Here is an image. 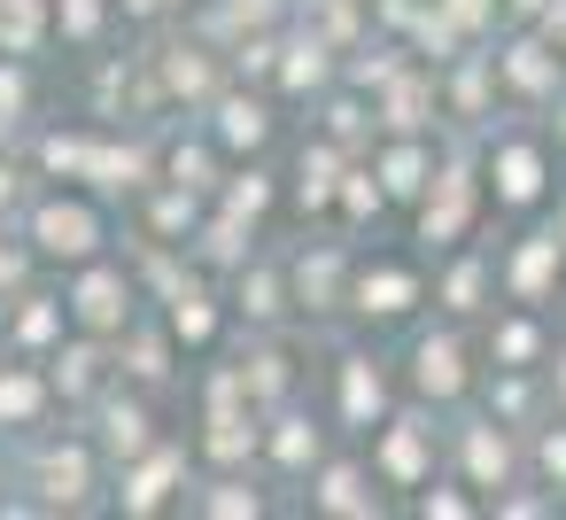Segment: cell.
I'll return each instance as SVG.
<instances>
[{"label":"cell","instance_id":"1","mask_svg":"<svg viewBox=\"0 0 566 520\" xmlns=\"http://www.w3.org/2000/svg\"><path fill=\"white\" fill-rule=\"evenodd\" d=\"M32 241L48 249V257H94L102 249V218L86 210V202H40V218H32Z\"/></svg>","mask_w":566,"mask_h":520},{"label":"cell","instance_id":"2","mask_svg":"<svg viewBox=\"0 0 566 520\" xmlns=\"http://www.w3.org/2000/svg\"><path fill=\"white\" fill-rule=\"evenodd\" d=\"M465 210H473V171H465V164H450V171L434 179V202H427V218H419V241H427V249L458 241Z\"/></svg>","mask_w":566,"mask_h":520},{"label":"cell","instance_id":"3","mask_svg":"<svg viewBox=\"0 0 566 520\" xmlns=\"http://www.w3.org/2000/svg\"><path fill=\"white\" fill-rule=\"evenodd\" d=\"M71 311H78V326L117 334V326L133 319V288H125V272H86V280H78V295H71Z\"/></svg>","mask_w":566,"mask_h":520},{"label":"cell","instance_id":"4","mask_svg":"<svg viewBox=\"0 0 566 520\" xmlns=\"http://www.w3.org/2000/svg\"><path fill=\"white\" fill-rule=\"evenodd\" d=\"M411 303H419V280L396 272V264H380V272L357 280V311H365V319H403Z\"/></svg>","mask_w":566,"mask_h":520},{"label":"cell","instance_id":"5","mask_svg":"<svg viewBox=\"0 0 566 520\" xmlns=\"http://www.w3.org/2000/svg\"><path fill=\"white\" fill-rule=\"evenodd\" d=\"M311 497H318V512H342V520H373V512H380V497L365 489V474H357V466H326Z\"/></svg>","mask_w":566,"mask_h":520},{"label":"cell","instance_id":"6","mask_svg":"<svg viewBox=\"0 0 566 520\" xmlns=\"http://www.w3.org/2000/svg\"><path fill=\"white\" fill-rule=\"evenodd\" d=\"M496 71H504V86H520V94H551V86H558V63H551L543 40H512V48L496 55Z\"/></svg>","mask_w":566,"mask_h":520},{"label":"cell","instance_id":"7","mask_svg":"<svg viewBox=\"0 0 566 520\" xmlns=\"http://www.w3.org/2000/svg\"><path fill=\"white\" fill-rule=\"evenodd\" d=\"M496 195H504L512 210L543 195V156H535L527 141H504V148H496Z\"/></svg>","mask_w":566,"mask_h":520},{"label":"cell","instance_id":"8","mask_svg":"<svg viewBox=\"0 0 566 520\" xmlns=\"http://www.w3.org/2000/svg\"><path fill=\"white\" fill-rule=\"evenodd\" d=\"M187 474V458L179 450H156V458H140L133 466V481H125V512H156L164 497H171V481Z\"/></svg>","mask_w":566,"mask_h":520},{"label":"cell","instance_id":"9","mask_svg":"<svg viewBox=\"0 0 566 520\" xmlns=\"http://www.w3.org/2000/svg\"><path fill=\"white\" fill-rule=\"evenodd\" d=\"M551 280H558V233H543V241H527V249L512 257V295H520V303H543Z\"/></svg>","mask_w":566,"mask_h":520},{"label":"cell","instance_id":"10","mask_svg":"<svg viewBox=\"0 0 566 520\" xmlns=\"http://www.w3.org/2000/svg\"><path fill=\"white\" fill-rule=\"evenodd\" d=\"M427 466H434V458H427V435H419L411 419H396V427L380 435V474H388V481H427Z\"/></svg>","mask_w":566,"mask_h":520},{"label":"cell","instance_id":"11","mask_svg":"<svg viewBox=\"0 0 566 520\" xmlns=\"http://www.w3.org/2000/svg\"><path fill=\"white\" fill-rule=\"evenodd\" d=\"M419 388H427V396H458V388H465V350H458L450 334H442V342H434V334L419 342Z\"/></svg>","mask_w":566,"mask_h":520},{"label":"cell","instance_id":"12","mask_svg":"<svg viewBox=\"0 0 566 520\" xmlns=\"http://www.w3.org/2000/svg\"><path fill=\"white\" fill-rule=\"evenodd\" d=\"M86 481H94V466H86V450H78V443L48 450V466H40V489H48V505H78V497H86Z\"/></svg>","mask_w":566,"mask_h":520},{"label":"cell","instance_id":"13","mask_svg":"<svg viewBox=\"0 0 566 520\" xmlns=\"http://www.w3.org/2000/svg\"><path fill=\"white\" fill-rule=\"evenodd\" d=\"M380 404H388V388H380L373 357H349V365H342V412H349L357 427H373V419H380Z\"/></svg>","mask_w":566,"mask_h":520},{"label":"cell","instance_id":"14","mask_svg":"<svg viewBox=\"0 0 566 520\" xmlns=\"http://www.w3.org/2000/svg\"><path fill=\"white\" fill-rule=\"evenodd\" d=\"M40 24H48V0H0V48L9 55H32Z\"/></svg>","mask_w":566,"mask_h":520},{"label":"cell","instance_id":"15","mask_svg":"<svg viewBox=\"0 0 566 520\" xmlns=\"http://www.w3.org/2000/svg\"><path fill=\"white\" fill-rule=\"evenodd\" d=\"M465 466H473L481 489H496V481L512 474V443H504L496 427H473V435H465Z\"/></svg>","mask_w":566,"mask_h":520},{"label":"cell","instance_id":"16","mask_svg":"<svg viewBox=\"0 0 566 520\" xmlns=\"http://www.w3.org/2000/svg\"><path fill=\"white\" fill-rule=\"evenodd\" d=\"M48 412V388L32 373H0V427H32Z\"/></svg>","mask_w":566,"mask_h":520},{"label":"cell","instance_id":"17","mask_svg":"<svg viewBox=\"0 0 566 520\" xmlns=\"http://www.w3.org/2000/svg\"><path fill=\"white\" fill-rule=\"evenodd\" d=\"M373 179H380V195H419V187H427V148H411V141L388 148Z\"/></svg>","mask_w":566,"mask_h":520},{"label":"cell","instance_id":"18","mask_svg":"<svg viewBox=\"0 0 566 520\" xmlns=\"http://www.w3.org/2000/svg\"><path fill=\"white\" fill-rule=\"evenodd\" d=\"M264 133H272V117H264L256 102H226V110H218V141H226V148H264Z\"/></svg>","mask_w":566,"mask_h":520},{"label":"cell","instance_id":"19","mask_svg":"<svg viewBox=\"0 0 566 520\" xmlns=\"http://www.w3.org/2000/svg\"><path fill=\"white\" fill-rule=\"evenodd\" d=\"M171 334H187V342H210V334H218V311H210V295H195V288H171Z\"/></svg>","mask_w":566,"mask_h":520},{"label":"cell","instance_id":"20","mask_svg":"<svg viewBox=\"0 0 566 520\" xmlns=\"http://www.w3.org/2000/svg\"><path fill=\"white\" fill-rule=\"evenodd\" d=\"M535 350H543L535 319H504V326H496V365H504V373H527V365H535Z\"/></svg>","mask_w":566,"mask_h":520},{"label":"cell","instance_id":"21","mask_svg":"<svg viewBox=\"0 0 566 520\" xmlns=\"http://www.w3.org/2000/svg\"><path fill=\"white\" fill-rule=\"evenodd\" d=\"M78 171H94L102 187H140V171H148V164H140L133 148H86V164H78Z\"/></svg>","mask_w":566,"mask_h":520},{"label":"cell","instance_id":"22","mask_svg":"<svg viewBox=\"0 0 566 520\" xmlns=\"http://www.w3.org/2000/svg\"><path fill=\"white\" fill-rule=\"evenodd\" d=\"M109 450L117 458H140L148 450V412L140 404H109Z\"/></svg>","mask_w":566,"mask_h":520},{"label":"cell","instance_id":"23","mask_svg":"<svg viewBox=\"0 0 566 520\" xmlns=\"http://www.w3.org/2000/svg\"><path fill=\"white\" fill-rule=\"evenodd\" d=\"M380 125H396V133H419V125H427V86H419V79H403V86L388 94Z\"/></svg>","mask_w":566,"mask_h":520},{"label":"cell","instance_id":"24","mask_svg":"<svg viewBox=\"0 0 566 520\" xmlns=\"http://www.w3.org/2000/svg\"><path fill=\"white\" fill-rule=\"evenodd\" d=\"M233 381H241V396H249V388H256V396H280V388H287V357H280V350H256Z\"/></svg>","mask_w":566,"mask_h":520},{"label":"cell","instance_id":"25","mask_svg":"<svg viewBox=\"0 0 566 520\" xmlns=\"http://www.w3.org/2000/svg\"><path fill=\"white\" fill-rule=\"evenodd\" d=\"M272 458H280V466H311V458H318V427H311V419H280Z\"/></svg>","mask_w":566,"mask_h":520},{"label":"cell","instance_id":"26","mask_svg":"<svg viewBox=\"0 0 566 520\" xmlns=\"http://www.w3.org/2000/svg\"><path fill=\"white\" fill-rule=\"evenodd\" d=\"M280 79H287L295 94H311V86L326 79V48H318V40H303V48H287V63H280Z\"/></svg>","mask_w":566,"mask_h":520},{"label":"cell","instance_id":"27","mask_svg":"<svg viewBox=\"0 0 566 520\" xmlns=\"http://www.w3.org/2000/svg\"><path fill=\"white\" fill-rule=\"evenodd\" d=\"M164 79H171V94H210V63L195 55V48H171V63H164Z\"/></svg>","mask_w":566,"mask_h":520},{"label":"cell","instance_id":"28","mask_svg":"<svg viewBox=\"0 0 566 520\" xmlns=\"http://www.w3.org/2000/svg\"><path fill=\"white\" fill-rule=\"evenodd\" d=\"M334 179H342L334 148H311V156H303V202H311V210H318V202H334Z\"/></svg>","mask_w":566,"mask_h":520},{"label":"cell","instance_id":"29","mask_svg":"<svg viewBox=\"0 0 566 520\" xmlns=\"http://www.w3.org/2000/svg\"><path fill=\"white\" fill-rule=\"evenodd\" d=\"M295 288H303V303H311V311H326V303H334V288H342V264H334V257H311V264L295 272Z\"/></svg>","mask_w":566,"mask_h":520},{"label":"cell","instance_id":"30","mask_svg":"<svg viewBox=\"0 0 566 520\" xmlns=\"http://www.w3.org/2000/svg\"><path fill=\"white\" fill-rule=\"evenodd\" d=\"M334 195H342V210H349V218H373V210H380L373 171H342V179H334Z\"/></svg>","mask_w":566,"mask_h":520},{"label":"cell","instance_id":"31","mask_svg":"<svg viewBox=\"0 0 566 520\" xmlns=\"http://www.w3.org/2000/svg\"><path fill=\"white\" fill-rule=\"evenodd\" d=\"M241 311H249V319H272V311H280V280H272L264 264L241 272Z\"/></svg>","mask_w":566,"mask_h":520},{"label":"cell","instance_id":"32","mask_svg":"<svg viewBox=\"0 0 566 520\" xmlns=\"http://www.w3.org/2000/svg\"><path fill=\"white\" fill-rule=\"evenodd\" d=\"M55 365H63V373H55V381H63V396H86V388H94L102 350H71V357H55Z\"/></svg>","mask_w":566,"mask_h":520},{"label":"cell","instance_id":"33","mask_svg":"<svg viewBox=\"0 0 566 520\" xmlns=\"http://www.w3.org/2000/svg\"><path fill=\"white\" fill-rule=\"evenodd\" d=\"M63 32L71 40H94L102 32V0H63Z\"/></svg>","mask_w":566,"mask_h":520},{"label":"cell","instance_id":"34","mask_svg":"<svg viewBox=\"0 0 566 520\" xmlns=\"http://www.w3.org/2000/svg\"><path fill=\"white\" fill-rule=\"evenodd\" d=\"M171 179H179L187 195H195V187H210V156H202V148H179V156H171Z\"/></svg>","mask_w":566,"mask_h":520},{"label":"cell","instance_id":"35","mask_svg":"<svg viewBox=\"0 0 566 520\" xmlns=\"http://www.w3.org/2000/svg\"><path fill=\"white\" fill-rule=\"evenodd\" d=\"M442 295H450V311H473V303H481V264H458Z\"/></svg>","mask_w":566,"mask_h":520},{"label":"cell","instance_id":"36","mask_svg":"<svg viewBox=\"0 0 566 520\" xmlns=\"http://www.w3.org/2000/svg\"><path fill=\"white\" fill-rule=\"evenodd\" d=\"M55 326H63V311H55V303H32V311L17 319V342H48Z\"/></svg>","mask_w":566,"mask_h":520},{"label":"cell","instance_id":"37","mask_svg":"<svg viewBox=\"0 0 566 520\" xmlns=\"http://www.w3.org/2000/svg\"><path fill=\"white\" fill-rule=\"evenodd\" d=\"M202 512H218V520H241V512H256V489H218V497H202Z\"/></svg>","mask_w":566,"mask_h":520},{"label":"cell","instance_id":"38","mask_svg":"<svg viewBox=\"0 0 566 520\" xmlns=\"http://www.w3.org/2000/svg\"><path fill=\"white\" fill-rule=\"evenodd\" d=\"M264 202H272V187H264L256 171H249V179H233V218H256Z\"/></svg>","mask_w":566,"mask_h":520},{"label":"cell","instance_id":"39","mask_svg":"<svg viewBox=\"0 0 566 520\" xmlns=\"http://www.w3.org/2000/svg\"><path fill=\"white\" fill-rule=\"evenodd\" d=\"M442 17H450L458 32H481V24H489V0H442Z\"/></svg>","mask_w":566,"mask_h":520},{"label":"cell","instance_id":"40","mask_svg":"<svg viewBox=\"0 0 566 520\" xmlns=\"http://www.w3.org/2000/svg\"><path fill=\"white\" fill-rule=\"evenodd\" d=\"M543 474L566 489V427H551V435H543Z\"/></svg>","mask_w":566,"mask_h":520},{"label":"cell","instance_id":"41","mask_svg":"<svg viewBox=\"0 0 566 520\" xmlns=\"http://www.w3.org/2000/svg\"><path fill=\"white\" fill-rule=\"evenodd\" d=\"M133 373H140V381H156V373H164V342H148V334H140V342H133Z\"/></svg>","mask_w":566,"mask_h":520},{"label":"cell","instance_id":"42","mask_svg":"<svg viewBox=\"0 0 566 520\" xmlns=\"http://www.w3.org/2000/svg\"><path fill=\"white\" fill-rule=\"evenodd\" d=\"M419 512H427V520H434V512H442V520H458V512H465V497H450V489H427V497H419Z\"/></svg>","mask_w":566,"mask_h":520},{"label":"cell","instance_id":"43","mask_svg":"<svg viewBox=\"0 0 566 520\" xmlns=\"http://www.w3.org/2000/svg\"><path fill=\"white\" fill-rule=\"evenodd\" d=\"M17 110H24V79H17V71H0V125H9Z\"/></svg>","mask_w":566,"mask_h":520},{"label":"cell","instance_id":"44","mask_svg":"<svg viewBox=\"0 0 566 520\" xmlns=\"http://www.w3.org/2000/svg\"><path fill=\"white\" fill-rule=\"evenodd\" d=\"M187 218H195V202H187V195H171V202H156V226H164V233H171V226H187Z\"/></svg>","mask_w":566,"mask_h":520},{"label":"cell","instance_id":"45","mask_svg":"<svg viewBox=\"0 0 566 520\" xmlns=\"http://www.w3.org/2000/svg\"><path fill=\"white\" fill-rule=\"evenodd\" d=\"M272 55H280L272 40H249V48H241V71H272Z\"/></svg>","mask_w":566,"mask_h":520},{"label":"cell","instance_id":"46","mask_svg":"<svg viewBox=\"0 0 566 520\" xmlns=\"http://www.w3.org/2000/svg\"><path fill=\"white\" fill-rule=\"evenodd\" d=\"M17 280H24V257H17V249H0V288H17Z\"/></svg>","mask_w":566,"mask_h":520},{"label":"cell","instance_id":"47","mask_svg":"<svg viewBox=\"0 0 566 520\" xmlns=\"http://www.w3.org/2000/svg\"><path fill=\"white\" fill-rule=\"evenodd\" d=\"M280 0H233V17H272Z\"/></svg>","mask_w":566,"mask_h":520},{"label":"cell","instance_id":"48","mask_svg":"<svg viewBox=\"0 0 566 520\" xmlns=\"http://www.w3.org/2000/svg\"><path fill=\"white\" fill-rule=\"evenodd\" d=\"M535 9H543V0H512V17H535Z\"/></svg>","mask_w":566,"mask_h":520},{"label":"cell","instance_id":"49","mask_svg":"<svg viewBox=\"0 0 566 520\" xmlns=\"http://www.w3.org/2000/svg\"><path fill=\"white\" fill-rule=\"evenodd\" d=\"M9 195H17V179H9V171H0V202H9Z\"/></svg>","mask_w":566,"mask_h":520},{"label":"cell","instance_id":"50","mask_svg":"<svg viewBox=\"0 0 566 520\" xmlns=\"http://www.w3.org/2000/svg\"><path fill=\"white\" fill-rule=\"evenodd\" d=\"M558 396H566V357H558Z\"/></svg>","mask_w":566,"mask_h":520},{"label":"cell","instance_id":"51","mask_svg":"<svg viewBox=\"0 0 566 520\" xmlns=\"http://www.w3.org/2000/svg\"><path fill=\"white\" fill-rule=\"evenodd\" d=\"M558 133H566V102H558Z\"/></svg>","mask_w":566,"mask_h":520},{"label":"cell","instance_id":"52","mask_svg":"<svg viewBox=\"0 0 566 520\" xmlns=\"http://www.w3.org/2000/svg\"><path fill=\"white\" fill-rule=\"evenodd\" d=\"M558 241H566V210H558Z\"/></svg>","mask_w":566,"mask_h":520}]
</instances>
